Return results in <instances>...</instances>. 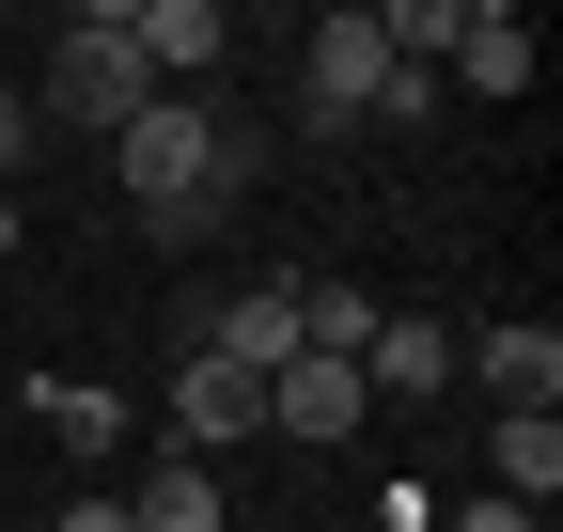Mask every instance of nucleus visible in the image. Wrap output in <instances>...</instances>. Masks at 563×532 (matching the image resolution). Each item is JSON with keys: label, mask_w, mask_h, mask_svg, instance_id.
<instances>
[{"label": "nucleus", "mask_w": 563, "mask_h": 532, "mask_svg": "<svg viewBox=\"0 0 563 532\" xmlns=\"http://www.w3.org/2000/svg\"><path fill=\"white\" fill-rule=\"evenodd\" d=\"M454 79H470V95H532V16H517V0H470Z\"/></svg>", "instance_id": "obj_10"}, {"label": "nucleus", "mask_w": 563, "mask_h": 532, "mask_svg": "<svg viewBox=\"0 0 563 532\" xmlns=\"http://www.w3.org/2000/svg\"><path fill=\"white\" fill-rule=\"evenodd\" d=\"M548 486H563V423L548 408H501V423H485V501H532L548 517Z\"/></svg>", "instance_id": "obj_9"}, {"label": "nucleus", "mask_w": 563, "mask_h": 532, "mask_svg": "<svg viewBox=\"0 0 563 532\" xmlns=\"http://www.w3.org/2000/svg\"><path fill=\"white\" fill-rule=\"evenodd\" d=\"M422 391H454V329H439V313H376V345H361V408H422Z\"/></svg>", "instance_id": "obj_7"}, {"label": "nucleus", "mask_w": 563, "mask_h": 532, "mask_svg": "<svg viewBox=\"0 0 563 532\" xmlns=\"http://www.w3.org/2000/svg\"><path fill=\"white\" fill-rule=\"evenodd\" d=\"M0 173H32V95H0Z\"/></svg>", "instance_id": "obj_15"}, {"label": "nucleus", "mask_w": 563, "mask_h": 532, "mask_svg": "<svg viewBox=\"0 0 563 532\" xmlns=\"http://www.w3.org/2000/svg\"><path fill=\"white\" fill-rule=\"evenodd\" d=\"M110 173H125V220L157 235V251H188V235L266 173V125L220 110V95H141V110L110 125Z\"/></svg>", "instance_id": "obj_1"}, {"label": "nucleus", "mask_w": 563, "mask_h": 532, "mask_svg": "<svg viewBox=\"0 0 563 532\" xmlns=\"http://www.w3.org/2000/svg\"><path fill=\"white\" fill-rule=\"evenodd\" d=\"M235 439H266V376H235V361H173V454H235Z\"/></svg>", "instance_id": "obj_5"}, {"label": "nucleus", "mask_w": 563, "mask_h": 532, "mask_svg": "<svg viewBox=\"0 0 563 532\" xmlns=\"http://www.w3.org/2000/svg\"><path fill=\"white\" fill-rule=\"evenodd\" d=\"M454 376H485L501 408H563V329L548 313H501V329H454Z\"/></svg>", "instance_id": "obj_4"}, {"label": "nucleus", "mask_w": 563, "mask_h": 532, "mask_svg": "<svg viewBox=\"0 0 563 532\" xmlns=\"http://www.w3.org/2000/svg\"><path fill=\"white\" fill-rule=\"evenodd\" d=\"M47 532H125V486H95V501H63Z\"/></svg>", "instance_id": "obj_14"}, {"label": "nucleus", "mask_w": 563, "mask_h": 532, "mask_svg": "<svg viewBox=\"0 0 563 532\" xmlns=\"http://www.w3.org/2000/svg\"><path fill=\"white\" fill-rule=\"evenodd\" d=\"M141 95H157V79H141V47H125V0H95V16H63V47H47V95H32V125L63 110V125H95V142H110V125H125Z\"/></svg>", "instance_id": "obj_2"}, {"label": "nucleus", "mask_w": 563, "mask_h": 532, "mask_svg": "<svg viewBox=\"0 0 563 532\" xmlns=\"http://www.w3.org/2000/svg\"><path fill=\"white\" fill-rule=\"evenodd\" d=\"M361 361H282L266 376V439H361Z\"/></svg>", "instance_id": "obj_8"}, {"label": "nucleus", "mask_w": 563, "mask_h": 532, "mask_svg": "<svg viewBox=\"0 0 563 532\" xmlns=\"http://www.w3.org/2000/svg\"><path fill=\"white\" fill-rule=\"evenodd\" d=\"M32 423H47L63 454H110V439H125V391H95V376H32Z\"/></svg>", "instance_id": "obj_12"}, {"label": "nucleus", "mask_w": 563, "mask_h": 532, "mask_svg": "<svg viewBox=\"0 0 563 532\" xmlns=\"http://www.w3.org/2000/svg\"><path fill=\"white\" fill-rule=\"evenodd\" d=\"M0 266H16V188H0Z\"/></svg>", "instance_id": "obj_16"}, {"label": "nucleus", "mask_w": 563, "mask_h": 532, "mask_svg": "<svg viewBox=\"0 0 563 532\" xmlns=\"http://www.w3.org/2000/svg\"><path fill=\"white\" fill-rule=\"evenodd\" d=\"M125 532H220V470H203V454H157V470L125 486Z\"/></svg>", "instance_id": "obj_11"}, {"label": "nucleus", "mask_w": 563, "mask_h": 532, "mask_svg": "<svg viewBox=\"0 0 563 532\" xmlns=\"http://www.w3.org/2000/svg\"><path fill=\"white\" fill-rule=\"evenodd\" d=\"M439 532H548L532 501H470V517H439Z\"/></svg>", "instance_id": "obj_13"}, {"label": "nucleus", "mask_w": 563, "mask_h": 532, "mask_svg": "<svg viewBox=\"0 0 563 532\" xmlns=\"http://www.w3.org/2000/svg\"><path fill=\"white\" fill-rule=\"evenodd\" d=\"M125 47H141V79H157V95H188L203 63L235 47V16H220V0H125Z\"/></svg>", "instance_id": "obj_6"}, {"label": "nucleus", "mask_w": 563, "mask_h": 532, "mask_svg": "<svg viewBox=\"0 0 563 532\" xmlns=\"http://www.w3.org/2000/svg\"><path fill=\"white\" fill-rule=\"evenodd\" d=\"M376 110H391V47H376V16H313V32H298V125H313V142H361Z\"/></svg>", "instance_id": "obj_3"}]
</instances>
